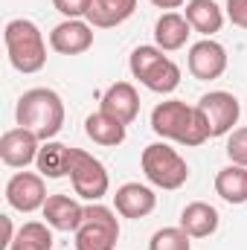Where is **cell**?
I'll return each mask as SVG.
<instances>
[{
	"instance_id": "cell-6",
	"label": "cell",
	"mask_w": 247,
	"mask_h": 250,
	"mask_svg": "<svg viewBox=\"0 0 247 250\" xmlns=\"http://www.w3.org/2000/svg\"><path fill=\"white\" fill-rule=\"evenodd\" d=\"M117 239H120L117 215L96 201L84 207V221L76 230V250H114Z\"/></svg>"
},
{
	"instance_id": "cell-7",
	"label": "cell",
	"mask_w": 247,
	"mask_h": 250,
	"mask_svg": "<svg viewBox=\"0 0 247 250\" xmlns=\"http://www.w3.org/2000/svg\"><path fill=\"white\" fill-rule=\"evenodd\" d=\"M67 175H70L73 192L79 198H84V201H99L102 195H108L111 181H108L105 166L93 154H87L82 148H70V169H67Z\"/></svg>"
},
{
	"instance_id": "cell-25",
	"label": "cell",
	"mask_w": 247,
	"mask_h": 250,
	"mask_svg": "<svg viewBox=\"0 0 247 250\" xmlns=\"http://www.w3.org/2000/svg\"><path fill=\"white\" fill-rule=\"evenodd\" d=\"M227 157H230L236 166H247V128H236V131H230V140H227Z\"/></svg>"
},
{
	"instance_id": "cell-1",
	"label": "cell",
	"mask_w": 247,
	"mask_h": 250,
	"mask_svg": "<svg viewBox=\"0 0 247 250\" xmlns=\"http://www.w3.org/2000/svg\"><path fill=\"white\" fill-rule=\"evenodd\" d=\"M151 131L181 146H201L209 140V128H206L204 114L198 111V105L189 108L186 102H178V99L160 102L151 111Z\"/></svg>"
},
{
	"instance_id": "cell-23",
	"label": "cell",
	"mask_w": 247,
	"mask_h": 250,
	"mask_svg": "<svg viewBox=\"0 0 247 250\" xmlns=\"http://www.w3.org/2000/svg\"><path fill=\"white\" fill-rule=\"evenodd\" d=\"M9 250H53V233H50V224H41V221H26L15 242L9 245Z\"/></svg>"
},
{
	"instance_id": "cell-21",
	"label": "cell",
	"mask_w": 247,
	"mask_h": 250,
	"mask_svg": "<svg viewBox=\"0 0 247 250\" xmlns=\"http://www.w3.org/2000/svg\"><path fill=\"white\" fill-rule=\"evenodd\" d=\"M84 134L93 140V143H99V146H120L125 140V125L120 120H114V117H108L105 111H96V114H90L87 120H84Z\"/></svg>"
},
{
	"instance_id": "cell-26",
	"label": "cell",
	"mask_w": 247,
	"mask_h": 250,
	"mask_svg": "<svg viewBox=\"0 0 247 250\" xmlns=\"http://www.w3.org/2000/svg\"><path fill=\"white\" fill-rule=\"evenodd\" d=\"M93 0H53V6L62 12L64 18H87V9H90Z\"/></svg>"
},
{
	"instance_id": "cell-28",
	"label": "cell",
	"mask_w": 247,
	"mask_h": 250,
	"mask_svg": "<svg viewBox=\"0 0 247 250\" xmlns=\"http://www.w3.org/2000/svg\"><path fill=\"white\" fill-rule=\"evenodd\" d=\"M15 236H18V233H12V218H9V215H3V248H6V250H9L12 242H15Z\"/></svg>"
},
{
	"instance_id": "cell-29",
	"label": "cell",
	"mask_w": 247,
	"mask_h": 250,
	"mask_svg": "<svg viewBox=\"0 0 247 250\" xmlns=\"http://www.w3.org/2000/svg\"><path fill=\"white\" fill-rule=\"evenodd\" d=\"M151 3H154L157 9H181L186 0H151Z\"/></svg>"
},
{
	"instance_id": "cell-14",
	"label": "cell",
	"mask_w": 247,
	"mask_h": 250,
	"mask_svg": "<svg viewBox=\"0 0 247 250\" xmlns=\"http://www.w3.org/2000/svg\"><path fill=\"white\" fill-rule=\"evenodd\" d=\"M44 218L53 230L76 233L84 221V207L79 201H73L70 195H50L44 204Z\"/></svg>"
},
{
	"instance_id": "cell-24",
	"label": "cell",
	"mask_w": 247,
	"mask_h": 250,
	"mask_svg": "<svg viewBox=\"0 0 247 250\" xmlns=\"http://www.w3.org/2000/svg\"><path fill=\"white\" fill-rule=\"evenodd\" d=\"M189 239L192 236L186 233L184 227H163V230H157L151 236L148 250H192Z\"/></svg>"
},
{
	"instance_id": "cell-13",
	"label": "cell",
	"mask_w": 247,
	"mask_h": 250,
	"mask_svg": "<svg viewBox=\"0 0 247 250\" xmlns=\"http://www.w3.org/2000/svg\"><path fill=\"white\" fill-rule=\"evenodd\" d=\"M99 111H105L108 117L120 120L123 125H131L137 120V114H140V96H137L134 84H128V82L111 84L105 90V96H102V108Z\"/></svg>"
},
{
	"instance_id": "cell-5",
	"label": "cell",
	"mask_w": 247,
	"mask_h": 250,
	"mask_svg": "<svg viewBox=\"0 0 247 250\" xmlns=\"http://www.w3.org/2000/svg\"><path fill=\"white\" fill-rule=\"evenodd\" d=\"M140 163H143L145 178H148L154 187L169 189V192H172V189H181L186 184V178H189L186 160L172 148V146H166V143H151V146H145Z\"/></svg>"
},
{
	"instance_id": "cell-18",
	"label": "cell",
	"mask_w": 247,
	"mask_h": 250,
	"mask_svg": "<svg viewBox=\"0 0 247 250\" xmlns=\"http://www.w3.org/2000/svg\"><path fill=\"white\" fill-rule=\"evenodd\" d=\"M189 35H192V26H189V21H186L184 15H178V12H166L154 23V41H157V47L163 53L181 50Z\"/></svg>"
},
{
	"instance_id": "cell-8",
	"label": "cell",
	"mask_w": 247,
	"mask_h": 250,
	"mask_svg": "<svg viewBox=\"0 0 247 250\" xmlns=\"http://www.w3.org/2000/svg\"><path fill=\"white\" fill-rule=\"evenodd\" d=\"M198 111L204 114L206 128H209V137H224L233 131V125L239 123L242 117V105L233 93L227 90H212L206 96H201L198 102Z\"/></svg>"
},
{
	"instance_id": "cell-9",
	"label": "cell",
	"mask_w": 247,
	"mask_h": 250,
	"mask_svg": "<svg viewBox=\"0 0 247 250\" xmlns=\"http://www.w3.org/2000/svg\"><path fill=\"white\" fill-rule=\"evenodd\" d=\"M6 201H9V207L18 209V212L44 209V204H47L44 175H32V172H18V175H12V181L6 184Z\"/></svg>"
},
{
	"instance_id": "cell-2",
	"label": "cell",
	"mask_w": 247,
	"mask_h": 250,
	"mask_svg": "<svg viewBox=\"0 0 247 250\" xmlns=\"http://www.w3.org/2000/svg\"><path fill=\"white\" fill-rule=\"evenodd\" d=\"M18 125L32 131L38 140L50 143L64 125V102L50 87H32L18 99Z\"/></svg>"
},
{
	"instance_id": "cell-20",
	"label": "cell",
	"mask_w": 247,
	"mask_h": 250,
	"mask_svg": "<svg viewBox=\"0 0 247 250\" xmlns=\"http://www.w3.org/2000/svg\"><path fill=\"white\" fill-rule=\"evenodd\" d=\"M215 192L227 204H247V166H224L215 175Z\"/></svg>"
},
{
	"instance_id": "cell-11",
	"label": "cell",
	"mask_w": 247,
	"mask_h": 250,
	"mask_svg": "<svg viewBox=\"0 0 247 250\" xmlns=\"http://www.w3.org/2000/svg\"><path fill=\"white\" fill-rule=\"evenodd\" d=\"M227 70V50L212 41V38H204L198 44L189 47V73L201 82H212L218 76H224Z\"/></svg>"
},
{
	"instance_id": "cell-27",
	"label": "cell",
	"mask_w": 247,
	"mask_h": 250,
	"mask_svg": "<svg viewBox=\"0 0 247 250\" xmlns=\"http://www.w3.org/2000/svg\"><path fill=\"white\" fill-rule=\"evenodd\" d=\"M227 18L230 23L247 29V0H227Z\"/></svg>"
},
{
	"instance_id": "cell-12",
	"label": "cell",
	"mask_w": 247,
	"mask_h": 250,
	"mask_svg": "<svg viewBox=\"0 0 247 250\" xmlns=\"http://www.w3.org/2000/svg\"><path fill=\"white\" fill-rule=\"evenodd\" d=\"M50 47L56 53H62V56H82V53H87L93 47V26L84 23L82 18L62 21L50 32Z\"/></svg>"
},
{
	"instance_id": "cell-22",
	"label": "cell",
	"mask_w": 247,
	"mask_h": 250,
	"mask_svg": "<svg viewBox=\"0 0 247 250\" xmlns=\"http://www.w3.org/2000/svg\"><path fill=\"white\" fill-rule=\"evenodd\" d=\"M38 172L44 175V178H50V181H56V178H64L67 175V169H70V146H64V143H44L41 146V151H38Z\"/></svg>"
},
{
	"instance_id": "cell-3",
	"label": "cell",
	"mask_w": 247,
	"mask_h": 250,
	"mask_svg": "<svg viewBox=\"0 0 247 250\" xmlns=\"http://www.w3.org/2000/svg\"><path fill=\"white\" fill-rule=\"evenodd\" d=\"M3 41H6V53L9 62L18 73H38L47 64V44L41 29L26 21V18H15L6 23L3 29Z\"/></svg>"
},
{
	"instance_id": "cell-17",
	"label": "cell",
	"mask_w": 247,
	"mask_h": 250,
	"mask_svg": "<svg viewBox=\"0 0 247 250\" xmlns=\"http://www.w3.org/2000/svg\"><path fill=\"white\" fill-rule=\"evenodd\" d=\"M137 9V0H93L87 9V23L96 29H111L125 23Z\"/></svg>"
},
{
	"instance_id": "cell-16",
	"label": "cell",
	"mask_w": 247,
	"mask_h": 250,
	"mask_svg": "<svg viewBox=\"0 0 247 250\" xmlns=\"http://www.w3.org/2000/svg\"><path fill=\"white\" fill-rule=\"evenodd\" d=\"M181 227L192 239H206L218 230V209L209 207L206 201H192L181 212Z\"/></svg>"
},
{
	"instance_id": "cell-19",
	"label": "cell",
	"mask_w": 247,
	"mask_h": 250,
	"mask_svg": "<svg viewBox=\"0 0 247 250\" xmlns=\"http://www.w3.org/2000/svg\"><path fill=\"white\" fill-rule=\"evenodd\" d=\"M186 21H189V26L195 29V32H201V35H215L221 26H224V12H221V6L215 3V0H189L186 3Z\"/></svg>"
},
{
	"instance_id": "cell-15",
	"label": "cell",
	"mask_w": 247,
	"mask_h": 250,
	"mask_svg": "<svg viewBox=\"0 0 247 250\" xmlns=\"http://www.w3.org/2000/svg\"><path fill=\"white\" fill-rule=\"evenodd\" d=\"M114 207L123 218H145L157 207V195L143 184H123L114 195Z\"/></svg>"
},
{
	"instance_id": "cell-10",
	"label": "cell",
	"mask_w": 247,
	"mask_h": 250,
	"mask_svg": "<svg viewBox=\"0 0 247 250\" xmlns=\"http://www.w3.org/2000/svg\"><path fill=\"white\" fill-rule=\"evenodd\" d=\"M38 143L41 140L32 131H26V128L18 125V128L6 131L0 137V160L6 166H12V169H26L32 160H38V151H41Z\"/></svg>"
},
{
	"instance_id": "cell-4",
	"label": "cell",
	"mask_w": 247,
	"mask_h": 250,
	"mask_svg": "<svg viewBox=\"0 0 247 250\" xmlns=\"http://www.w3.org/2000/svg\"><path fill=\"white\" fill-rule=\"evenodd\" d=\"M131 76L140 79V84H145L154 93H172L181 84V67L172 62L169 56H163L160 47H137L131 53Z\"/></svg>"
}]
</instances>
